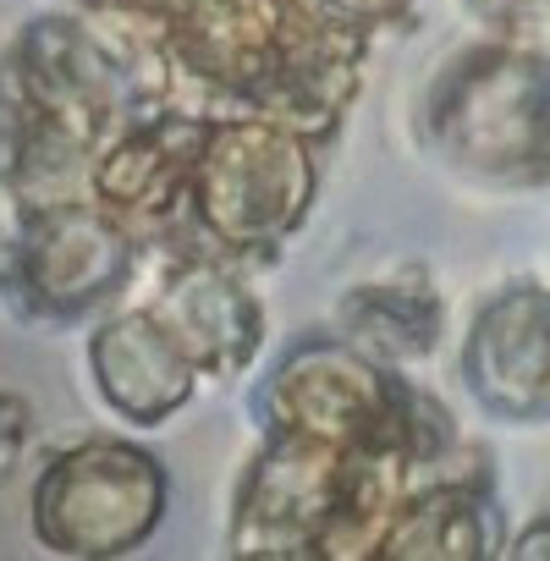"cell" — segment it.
Here are the masks:
<instances>
[{
  "label": "cell",
  "instance_id": "7a4b0ae2",
  "mask_svg": "<svg viewBox=\"0 0 550 561\" xmlns=\"http://www.w3.org/2000/svg\"><path fill=\"white\" fill-rule=\"evenodd\" d=\"M468 369L484 402L501 413H550V298L545 293H506L468 347Z\"/></svg>",
  "mask_w": 550,
  "mask_h": 561
},
{
  "label": "cell",
  "instance_id": "3957f363",
  "mask_svg": "<svg viewBox=\"0 0 550 561\" xmlns=\"http://www.w3.org/2000/svg\"><path fill=\"white\" fill-rule=\"evenodd\" d=\"M523 556H550V523H545V528H534V534L523 539Z\"/></svg>",
  "mask_w": 550,
  "mask_h": 561
},
{
  "label": "cell",
  "instance_id": "6da1fadb",
  "mask_svg": "<svg viewBox=\"0 0 550 561\" xmlns=\"http://www.w3.org/2000/svg\"><path fill=\"white\" fill-rule=\"evenodd\" d=\"M462 149L490 171H517L550 154V72L528 56H484L462 94Z\"/></svg>",
  "mask_w": 550,
  "mask_h": 561
}]
</instances>
